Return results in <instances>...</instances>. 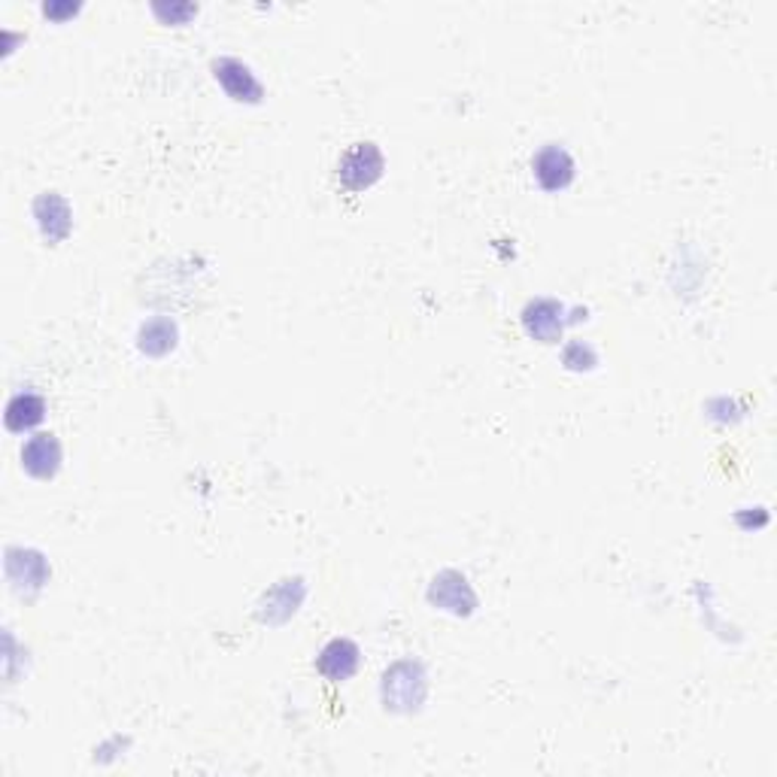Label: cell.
I'll return each mask as SVG.
<instances>
[{
    "instance_id": "cell-1",
    "label": "cell",
    "mask_w": 777,
    "mask_h": 777,
    "mask_svg": "<svg viewBox=\"0 0 777 777\" xmlns=\"http://www.w3.org/2000/svg\"><path fill=\"white\" fill-rule=\"evenodd\" d=\"M425 693H429L425 669L413 659L396 662L389 672L382 674V705H386V711H416L425 701Z\"/></svg>"
},
{
    "instance_id": "cell-2",
    "label": "cell",
    "mask_w": 777,
    "mask_h": 777,
    "mask_svg": "<svg viewBox=\"0 0 777 777\" xmlns=\"http://www.w3.org/2000/svg\"><path fill=\"white\" fill-rule=\"evenodd\" d=\"M382 168H386V161H382V152L377 149V144L365 140V144H353L343 152L341 164H338V176H341L343 188L365 192V188H370L380 180Z\"/></svg>"
},
{
    "instance_id": "cell-3",
    "label": "cell",
    "mask_w": 777,
    "mask_h": 777,
    "mask_svg": "<svg viewBox=\"0 0 777 777\" xmlns=\"http://www.w3.org/2000/svg\"><path fill=\"white\" fill-rule=\"evenodd\" d=\"M429 602L435 607H444L449 614H456V617H468L477 607V595L465 574H459V571H441L432 580Z\"/></svg>"
},
{
    "instance_id": "cell-4",
    "label": "cell",
    "mask_w": 777,
    "mask_h": 777,
    "mask_svg": "<svg viewBox=\"0 0 777 777\" xmlns=\"http://www.w3.org/2000/svg\"><path fill=\"white\" fill-rule=\"evenodd\" d=\"M523 329L532 341L538 343H559L562 329H565V307L553 298H538L528 301L523 310Z\"/></svg>"
},
{
    "instance_id": "cell-5",
    "label": "cell",
    "mask_w": 777,
    "mask_h": 777,
    "mask_svg": "<svg viewBox=\"0 0 777 777\" xmlns=\"http://www.w3.org/2000/svg\"><path fill=\"white\" fill-rule=\"evenodd\" d=\"M532 171L544 192H562L574 180V159L568 156L565 146L547 144L532 161Z\"/></svg>"
},
{
    "instance_id": "cell-6",
    "label": "cell",
    "mask_w": 777,
    "mask_h": 777,
    "mask_svg": "<svg viewBox=\"0 0 777 777\" xmlns=\"http://www.w3.org/2000/svg\"><path fill=\"white\" fill-rule=\"evenodd\" d=\"M213 77L228 92V98H235V101H247V104H259L262 101V82L255 80V73L243 61H238V58L213 61Z\"/></svg>"
},
{
    "instance_id": "cell-7",
    "label": "cell",
    "mask_w": 777,
    "mask_h": 777,
    "mask_svg": "<svg viewBox=\"0 0 777 777\" xmlns=\"http://www.w3.org/2000/svg\"><path fill=\"white\" fill-rule=\"evenodd\" d=\"M7 578L19 595H34L41 593L43 583L49 580V568H46V559L34 550H10L7 553Z\"/></svg>"
},
{
    "instance_id": "cell-8",
    "label": "cell",
    "mask_w": 777,
    "mask_h": 777,
    "mask_svg": "<svg viewBox=\"0 0 777 777\" xmlns=\"http://www.w3.org/2000/svg\"><path fill=\"white\" fill-rule=\"evenodd\" d=\"M358 659H362V653H358V647L350 638H334V641L322 647L317 669L331 684H343V681H350L358 672Z\"/></svg>"
},
{
    "instance_id": "cell-9",
    "label": "cell",
    "mask_w": 777,
    "mask_h": 777,
    "mask_svg": "<svg viewBox=\"0 0 777 777\" xmlns=\"http://www.w3.org/2000/svg\"><path fill=\"white\" fill-rule=\"evenodd\" d=\"M22 468L37 480H53L61 468V444L55 435H34L22 447Z\"/></svg>"
},
{
    "instance_id": "cell-10",
    "label": "cell",
    "mask_w": 777,
    "mask_h": 777,
    "mask_svg": "<svg viewBox=\"0 0 777 777\" xmlns=\"http://www.w3.org/2000/svg\"><path fill=\"white\" fill-rule=\"evenodd\" d=\"M34 219H37L43 238L49 243H61L70 235V225H73L67 201L61 195H55V192H46V195L34 201Z\"/></svg>"
},
{
    "instance_id": "cell-11",
    "label": "cell",
    "mask_w": 777,
    "mask_h": 777,
    "mask_svg": "<svg viewBox=\"0 0 777 777\" xmlns=\"http://www.w3.org/2000/svg\"><path fill=\"white\" fill-rule=\"evenodd\" d=\"M46 416V401L34 392H22L7 404V429L10 432H27L34 425H41Z\"/></svg>"
},
{
    "instance_id": "cell-12",
    "label": "cell",
    "mask_w": 777,
    "mask_h": 777,
    "mask_svg": "<svg viewBox=\"0 0 777 777\" xmlns=\"http://www.w3.org/2000/svg\"><path fill=\"white\" fill-rule=\"evenodd\" d=\"M137 346H140V353H146V356H164V353H171L173 346H176V325L164 317L149 319L144 329H140V334H137Z\"/></svg>"
},
{
    "instance_id": "cell-13",
    "label": "cell",
    "mask_w": 777,
    "mask_h": 777,
    "mask_svg": "<svg viewBox=\"0 0 777 777\" xmlns=\"http://www.w3.org/2000/svg\"><path fill=\"white\" fill-rule=\"evenodd\" d=\"M562 365H565L568 370H593L595 365H598V356H595V350L590 346V343L574 341L565 346V353H562Z\"/></svg>"
},
{
    "instance_id": "cell-14",
    "label": "cell",
    "mask_w": 777,
    "mask_h": 777,
    "mask_svg": "<svg viewBox=\"0 0 777 777\" xmlns=\"http://www.w3.org/2000/svg\"><path fill=\"white\" fill-rule=\"evenodd\" d=\"M152 10H156V15L164 19L168 25H185L192 15L198 13V7H192V3H171V7H168V3H156Z\"/></svg>"
},
{
    "instance_id": "cell-15",
    "label": "cell",
    "mask_w": 777,
    "mask_h": 777,
    "mask_svg": "<svg viewBox=\"0 0 777 777\" xmlns=\"http://www.w3.org/2000/svg\"><path fill=\"white\" fill-rule=\"evenodd\" d=\"M77 10H80V7H70V3H67V7H55V3H49V7H46V15H49V19H65V15H73Z\"/></svg>"
}]
</instances>
